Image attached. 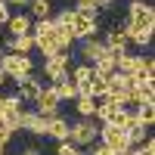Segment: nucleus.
Returning <instances> with one entry per match:
<instances>
[{
    "instance_id": "obj_1",
    "label": "nucleus",
    "mask_w": 155,
    "mask_h": 155,
    "mask_svg": "<svg viewBox=\"0 0 155 155\" xmlns=\"http://www.w3.org/2000/svg\"><path fill=\"white\" fill-rule=\"evenodd\" d=\"M0 68L6 71L9 81H16V87H22L34 74V62H31V56H19V53L3 50V53H0Z\"/></svg>"
},
{
    "instance_id": "obj_2",
    "label": "nucleus",
    "mask_w": 155,
    "mask_h": 155,
    "mask_svg": "<svg viewBox=\"0 0 155 155\" xmlns=\"http://www.w3.org/2000/svg\"><path fill=\"white\" fill-rule=\"evenodd\" d=\"M96 137H99V124H93V118H78L68 127V140L74 146H81V149L84 146H93Z\"/></svg>"
},
{
    "instance_id": "obj_3",
    "label": "nucleus",
    "mask_w": 155,
    "mask_h": 155,
    "mask_svg": "<svg viewBox=\"0 0 155 155\" xmlns=\"http://www.w3.org/2000/svg\"><path fill=\"white\" fill-rule=\"evenodd\" d=\"M99 143L102 146H109L115 155H127L130 152V143H127V134L121 130V127H115V124H99Z\"/></svg>"
},
{
    "instance_id": "obj_4",
    "label": "nucleus",
    "mask_w": 155,
    "mask_h": 155,
    "mask_svg": "<svg viewBox=\"0 0 155 155\" xmlns=\"http://www.w3.org/2000/svg\"><path fill=\"white\" fill-rule=\"evenodd\" d=\"M127 22L130 25H143V28H155V9L146 0H130L127 3Z\"/></svg>"
},
{
    "instance_id": "obj_5",
    "label": "nucleus",
    "mask_w": 155,
    "mask_h": 155,
    "mask_svg": "<svg viewBox=\"0 0 155 155\" xmlns=\"http://www.w3.org/2000/svg\"><path fill=\"white\" fill-rule=\"evenodd\" d=\"M68 71H71V59L68 56H50V59H44V78H50V81L68 78Z\"/></svg>"
},
{
    "instance_id": "obj_6",
    "label": "nucleus",
    "mask_w": 155,
    "mask_h": 155,
    "mask_svg": "<svg viewBox=\"0 0 155 155\" xmlns=\"http://www.w3.org/2000/svg\"><path fill=\"white\" fill-rule=\"evenodd\" d=\"M19 127H25V130L34 134V137H47V115H41V112H25L22 109Z\"/></svg>"
},
{
    "instance_id": "obj_7",
    "label": "nucleus",
    "mask_w": 155,
    "mask_h": 155,
    "mask_svg": "<svg viewBox=\"0 0 155 155\" xmlns=\"http://www.w3.org/2000/svg\"><path fill=\"white\" fill-rule=\"evenodd\" d=\"M34 112H41V115H59V99H56V93H53V87H41V93L34 96Z\"/></svg>"
},
{
    "instance_id": "obj_8",
    "label": "nucleus",
    "mask_w": 155,
    "mask_h": 155,
    "mask_svg": "<svg viewBox=\"0 0 155 155\" xmlns=\"http://www.w3.org/2000/svg\"><path fill=\"white\" fill-rule=\"evenodd\" d=\"M71 37L74 41H84V37H96V19L84 16V12H74V25H71Z\"/></svg>"
},
{
    "instance_id": "obj_9",
    "label": "nucleus",
    "mask_w": 155,
    "mask_h": 155,
    "mask_svg": "<svg viewBox=\"0 0 155 155\" xmlns=\"http://www.w3.org/2000/svg\"><path fill=\"white\" fill-rule=\"evenodd\" d=\"M106 41H96V37H84V41H81V59L84 62H90V65H93V62L102 56V53H106Z\"/></svg>"
},
{
    "instance_id": "obj_10",
    "label": "nucleus",
    "mask_w": 155,
    "mask_h": 155,
    "mask_svg": "<svg viewBox=\"0 0 155 155\" xmlns=\"http://www.w3.org/2000/svg\"><path fill=\"white\" fill-rule=\"evenodd\" d=\"M9 53H19V56H31L34 50V34H19V37H9V41L3 44Z\"/></svg>"
},
{
    "instance_id": "obj_11",
    "label": "nucleus",
    "mask_w": 155,
    "mask_h": 155,
    "mask_svg": "<svg viewBox=\"0 0 155 155\" xmlns=\"http://www.w3.org/2000/svg\"><path fill=\"white\" fill-rule=\"evenodd\" d=\"M56 28V25H53ZM56 47H59V41H56V31H44V34H34V50H41L44 53V59H50L56 53Z\"/></svg>"
},
{
    "instance_id": "obj_12",
    "label": "nucleus",
    "mask_w": 155,
    "mask_h": 155,
    "mask_svg": "<svg viewBox=\"0 0 155 155\" xmlns=\"http://www.w3.org/2000/svg\"><path fill=\"white\" fill-rule=\"evenodd\" d=\"M68 121L62 118V115H50L47 118V137H53V140H68Z\"/></svg>"
},
{
    "instance_id": "obj_13",
    "label": "nucleus",
    "mask_w": 155,
    "mask_h": 155,
    "mask_svg": "<svg viewBox=\"0 0 155 155\" xmlns=\"http://www.w3.org/2000/svg\"><path fill=\"white\" fill-rule=\"evenodd\" d=\"M140 65H143V56H134V53H121L118 59H115V68L124 71V74H137Z\"/></svg>"
},
{
    "instance_id": "obj_14",
    "label": "nucleus",
    "mask_w": 155,
    "mask_h": 155,
    "mask_svg": "<svg viewBox=\"0 0 155 155\" xmlns=\"http://www.w3.org/2000/svg\"><path fill=\"white\" fill-rule=\"evenodd\" d=\"M50 87H53V93H56V99H59V102H68V99H74V96H78V87L68 81V78H59V81H53Z\"/></svg>"
},
{
    "instance_id": "obj_15",
    "label": "nucleus",
    "mask_w": 155,
    "mask_h": 155,
    "mask_svg": "<svg viewBox=\"0 0 155 155\" xmlns=\"http://www.w3.org/2000/svg\"><path fill=\"white\" fill-rule=\"evenodd\" d=\"M31 16H22V12H19V16H9L6 19V25H9V34L12 37H19V34H31Z\"/></svg>"
},
{
    "instance_id": "obj_16",
    "label": "nucleus",
    "mask_w": 155,
    "mask_h": 155,
    "mask_svg": "<svg viewBox=\"0 0 155 155\" xmlns=\"http://www.w3.org/2000/svg\"><path fill=\"white\" fill-rule=\"evenodd\" d=\"M115 59H118V56H115V53H109V50H106V53H102L96 62H93V71L96 74H102V78H109V74H115V71H118V68H115Z\"/></svg>"
},
{
    "instance_id": "obj_17",
    "label": "nucleus",
    "mask_w": 155,
    "mask_h": 155,
    "mask_svg": "<svg viewBox=\"0 0 155 155\" xmlns=\"http://www.w3.org/2000/svg\"><path fill=\"white\" fill-rule=\"evenodd\" d=\"M118 112H121V106H115V102H96V115H93V118L99 124H112Z\"/></svg>"
},
{
    "instance_id": "obj_18",
    "label": "nucleus",
    "mask_w": 155,
    "mask_h": 155,
    "mask_svg": "<svg viewBox=\"0 0 155 155\" xmlns=\"http://www.w3.org/2000/svg\"><path fill=\"white\" fill-rule=\"evenodd\" d=\"M124 134H127V143H130V149H137V146H143V140L149 137V127H146V124H130Z\"/></svg>"
},
{
    "instance_id": "obj_19",
    "label": "nucleus",
    "mask_w": 155,
    "mask_h": 155,
    "mask_svg": "<svg viewBox=\"0 0 155 155\" xmlns=\"http://www.w3.org/2000/svg\"><path fill=\"white\" fill-rule=\"evenodd\" d=\"M109 93V78H102V74H90V96H93V99H102V96H106Z\"/></svg>"
},
{
    "instance_id": "obj_20",
    "label": "nucleus",
    "mask_w": 155,
    "mask_h": 155,
    "mask_svg": "<svg viewBox=\"0 0 155 155\" xmlns=\"http://www.w3.org/2000/svg\"><path fill=\"white\" fill-rule=\"evenodd\" d=\"M74 109L81 118H93L96 115V99L93 96H74Z\"/></svg>"
},
{
    "instance_id": "obj_21",
    "label": "nucleus",
    "mask_w": 155,
    "mask_h": 155,
    "mask_svg": "<svg viewBox=\"0 0 155 155\" xmlns=\"http://www.w3.org/2000/svg\"><path fill=\"white\" fill-rule=\"evenodd\" d=\"M16 93H19V99H22V102H25V99H31V102H34V96L41 93V81H37V78L31 74L28 81H25V84H22V87L16 90Z\"/></svg>"
},
{
    "instance_id": "obj_22",
    "label": "nucleus",
    "mask_w": 155,
    "mask_h": 155,
    "mask_svg": "<svg viewBox=\"0 0 155 155\" xmlns=\"http://www.w3.org/2000/svg\"><path fill=\"white\" fill-rule=\"evenodd\" d=\"M134 115H137V121H140V124L152 127V124H155V102H140V109H137Z\"/></svg>"
},
{
    "instance_id": "obj_23",
    "label": "nucleus",
    "mask_w": 155,
    "mask_h": 155,
    "mask_svg": "<svg viewBox=\"0 0 155 155\" xmlns=\"http://www.w3.org/2000/svg\"><path fill=\"white\" fill-rule=\"evenodd\" d=\"M90 74H93V65H90V62H81V65H74V68L68 71V81H71V84H81V81H87Z\"/></svg>"
},
{
    "instance_id": "obj_24",
    "label": "nucleus",
    "mask_w": 155,
    "mask_h": 155,
    "mask_svg": "<svg viewBox=\"0 0 155 155\" xmlns=\"http://www.w3.org/2000/svg\"><path fill=\"white\" fill-rule=\"evenodd\" d=\"M31 16L34 19H50L53 16V3L50 0H31Z\"/></svg>"
},
{
    "instance_id": "obj_25",
    "label": "nucleus",
    "mask_w": 155,
    "mask_h": 155,
    "mask_svg": "<svg viewBox=\"0 0 155 155\" xmlns=\"http://www.w3.org/2000/svg\"><path fill=\"white\" fill-rule=\"evenodd\" d=\"M74 12H84V16H90V19H96V12H99V6H96V0H74Z\"/></svg>"
},
{
    "instance_id": "obj_26",
    "label": "nucleus",
    "mask_w": 155,
    "mask_h": 155,
    "mask_svg": "<svg viewBox=\"0 0 155 155\" xmlns=\"http://www.w3.org/2000/svg\"><path fill=\"white\" fill-rule=\"evenodd\" d=\"M53 22L59 25V28H68V31H71V25H74V9H59Z\"/></svg>"
},
{
    "instance_id": "obj_27",
    "label": "nucleus",
    "mask_w": 155,
    "mask_h": 155,
    "mask_svg": "<svg viewBox=\"0 0 155 155\" xmlns=\"http://www.w3.org/2000/svg\"><path fill=\"white\" fill-rule=\"evenodd\" d=\"M56 155H81V146H74L71 140H59V146H56Z\"/></svg>"
},
{
    "instance_id": "obj_28",
    "label": "nucleus",
    "mask_w": 155,
    "mask_h": 155,
    "mask_svg": "<svg viewBox=\"0 0 155 155\" xmlns=\"http://www.w3.org/2000/svg\"><path fill=\"white\" fill-rule=\"evenodd\" d=\"M12 134H16V130H12V127H6L3 121H0V146H3V149L9 146V140H12Z\"/></svg>"
},
{
    "instance_id": "obj_29",
    "label": "nucleus",
    "mask_w": 155,
    "mask_h": 155,
    "mask_svg": "<svg viewBox=\"0 0 155 155\" xmlns=\"http://www.w3.org/2000/svg\"><path fill=\"white\" fill-rule=\"evenodd\" d=\"M137 152H140V155H155V140L146 137V146H143V149H137Z\"/></svg>"
},
{
    "instance_id": "obj_30",
    "label": "nucleus",
    "mask_w": 155,
    "mask_h": 155,
    "mask_svg": "<svg viewBox=\"0 0 155 155\" xmlns=\"http://www.w3.org/2000/svg\"><path fill=\"white\" fill-rule=\"evenodd\" d=\"M90 155H115V152H112L109 146H102V143H99V146H93V152H90Z\"/></svg>"
},
{
    "instance_id": "obj_31",
    "label": "nucleus",
    "mask_w": 155,
    "mask_h": 155,
    "mask_svg": "<svg viewBox=\"0 0 155 155\" xmlns=\"http://www.w3.org/2000/svg\"><path fill=\"white\" fill-rule=\"evenodd\" d=\"M3 3H12V6H19V9H22V6H28L31 0H3Z\"/></svg>"
},
{
    "instance_id": "obj_32",
    "label": "nucleus",
    "mask_w": 155,
    "mask_h": 155,
    "mask_svg": "<svg viewBox=\"0 0 155 155\" xmlns=\"http://www.w3.org/2000/svg\"><path fill=\"white\" fill-rule=\"evenodd\" d=\"M19 155H41V152H37L34 146H28V149H25V152H19Z\"/></svg>"
},
{
    "instance_id": "obj_33",
    "label": "nucleus",
    "mask_w": 155,
    "mask_h": 155,
    "mask_svg": "<svg viewBox=\"0 0 155 155\" xmlns=\"http://www.w3.org/2000/svg\"><path fill=\"white\" fill-rule=\"evenodd\" d=\"M3 109H6V96H0V118H3Z\"/></svg>"
},
{
    "instance_id": "obj_34",
    "label": "nucleus",
    "mask_w": 155,
    "mask_h": 155,
    "mask_svg": "<svg viewBox=\"0 0 155 155\" xmlns=\"http://www.w3.org/2000/svg\"><path fill=\"white\" fill-rule=\"evenodd\" d=\"M3 81H6V71H3V68H0V84H3Z\"/></svg>"
},
{
    "instance_id": "obj_35",
    "label": "nucleus",
    "mask_w": 155,
    "mask_h": 155,
    "mask_svg": "<svg viewBox=\"0 0 155 155\" xmlns=\"http://www.w3.org/2000/svg\"><path fill=\"white\" fill-rule=\"evenodd\" d=\"M127 155H140V152H134V149H130V152H127Z\"/></svg>"
},
{
    "instance_id": "obj_36",
    "label": "nucleus",
    "mask_w": 155,
    "mask_h": 155,
    "mask_svg": "<svg viewBox=\"0 0 155 155\" xmlns=\"http://www.w3.org/2000/svg\"><path fill=\"white\" fill-rule=\"evenodd\" d=\"M0 155H3V146H0Z\"/></svg>"
},
{
    "instance_id": "obj_37",
    "label": "nucleus",
    "mask_w": 155,
    "mask_h": 155,
    "mask_svg": "<svg viewBox=\"0 0 155 155\" xmlns=\"http://www.w3.org/2000/svg\"><path fill=\"white\" fill-rule=\"evenodd\" d=\"M81 155H87V152H81Z\"/></svg>"
}]
</instances>
